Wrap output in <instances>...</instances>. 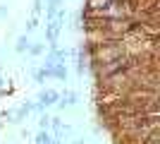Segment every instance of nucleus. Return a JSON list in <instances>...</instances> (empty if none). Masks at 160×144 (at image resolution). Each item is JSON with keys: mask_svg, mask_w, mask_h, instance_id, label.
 I'll return each instance as SVG.
<instances>
[{"mask_svg": "<svg viewBox=\"0 0 160 144\" xmlns=\"http://www.w3.org/2000/svg\"><path fill=\"white\" fill-rule=\"evenodd\" d=\"M58 99H60V94H58V91H53V89L41 91V96H38V106H41V108H46V106H53Z\"/></svg>", "mask_w": 160, "mask_h": 144, "instance_id": "nucleus-1", "label": "nucleus"}, {"mask_svg": "<svg viewBox=\"0 0 160 144\" xmlns=\"http://www.w3.org/2000/svg\"><path fill=\"white\" fill-rule=\"evenodd\" d=\"M48 70H50V77H55V79H65L67 77V70H65L62 62H58V65H53V67H48Z\"/></svg>", "mask_w": 160, "mask_h": 144, "instance_id": "nucleus-2", "label": "nucleus"}, {"mask_svg": "<svg viewBox=\"0 0 160 144\" xmlns=\"http://www.w3.org/2000/svg\"><path fill=\"white\" fill-rule=\"evenodd\" d=\"M74 103H77V94H74V91H67L65 96H60V103H58V106L65 108V106H74Z\"/></svg>", "mask_w": 160, "mask_h": 144, "instance_id": "nucleus-3", "label": "nucleus"}, {"mask_svg": "<svg viewBox=\"0 0 160 144\" xmlns=\"http://www.w3.org/2000/svg\"><path fill=\"white\" fill-rule=\"evenodd\" d=\"M29 46H31V41H29V36H19L17 39V53H24V51H29Z\"/></svg>", "mask_w": 160, "mask_h": 144, "instance_id": "nucleus-4", "label": "nucleus"}, {"mask_svg": "<svg viewBox=\"0 0 160 144\" xmlns=\"http://www.w3.org/2000/svg\"><path fill=\"white\" fill-rule=\"evenodd\" d=\"M36 144H53L50 132H48V130H41V132H38V139H36Z\"/></svg>", "mask_w": 160, "mask_h": 144, "instance_id": "nucleus-5", "label": "nucleus"}, {"mask_svg": "<svg viewBox=\"0 0 160 144\" xmlns=\"http://www.w3.org/2000/svg\"><path fill=\"white\" fill-rule=\"evenodd\" d=\"M29 51H31V55H41V53H43V46L36 43V46H29Z\"/></svg>", "mask_w": 160, "mask_h": 144, "instance_id": "nucleus-6", "label": "nucleus"}, {"mask_svg": "<svg viewBox=\"0 0 160 144\" xmlns=\"http://www.w3.org/2000/svg\"><path fill=\"white\" fill-rule=\"evenodd\" d=\"M41 3H43V0H36V5H33V12H36V14H38V12H41V7H43Z\"/></svg>", "mask_w": 160, "mask_h": 144, "instance_id": "nucleus-7", "label": "nucleus"}, {"mask_svg": "<svg viewBox=\"0 0 160 144\" xmlns=\"http://www.w3.org/2000/svg\"><path fill=\"white\" fill-rule=\"evenodd\" d=\"M77 144H84V142H77Z\"/></svg>", "mask_w": 160, "mask_h": 144, "instance_id": "nucleus-8", "label": "nucleus"}]
</instances>
